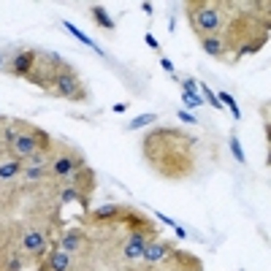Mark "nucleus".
<instances>
[{"label": "nucleus", "instance_id": "12", "mask_svg": "<svg viewBox=\"0 0 271 271\" xmlns=\"http://www.w3.org/2000/svg\"><path fill=\"white\" fill-rule=\"evenodd\" d=\"M122 214V206H117V203H106V206H98L92 209V220L95 223H112Z\"/></svg>", "mask_w": 271, "mask_h": 271}, {"label": "nucleus", "instance_id": "26", "mask_svg": "<svg viewBox=\"0 0 271 271\" xmlns=\"http://www.w3.org/2000/svg\"><path fill=\"white\" fill-rule=\"evenodd\" d=\"M157 220H160V223H163V225H168V228H177V223H174V220L171 217H166V214H160V211H157V214H155Z\"/></svg>", "mask_w": 271, "mask_h": 271}, {"label": "nucleus", "instance_id": "11", "mask_svg": "<svg viewBox=\"0 0 271 271\" xmlns=\"http://www.w3.org/2000/svg\"><path fill=\"white\" fill-rule=\"evenodd\" d=\"M201 41V46H203V52L211 55V57H217V60H225V55H228V49H225V43L214 38V35H209V38H198Z\"/></svg>", "mask_w": 271, "mask_h": 271}, {"label": "nucleus", "instance_id": "20", "mask_svg": "<svg viewBox=\"0 0 271 271\" xmlns=\"http://www.w3.org/2000/svg\"><path fill=\"white\" fill-rule=\"evenodd\" d=\"M217 100H220V103H223V106H228V109H231V114L236 117V120H241L239 103H236V100H233V95H228V92H217Z\"/></svg>", "mask_w": 271, "mask_h": 271}, {"label": "nucleus", "instance_id": "27", "mask_svg": "<svg viewBox=\"0 0 271 271\" xmlns=\"http://www.w3.org/2000/svg\"><path fill=\"white\" fill-rule=\"evenodd\" d=\"M177 117H179V120H185V122H198V120H195L193 114H190V112H185V109H182V112H179Z\"/></svg>", "mask_w": 271, "mask_h": 271}, {"label": "nucleus", "instance_id": "8", "mask_svg": "<svg viewBox=\"0 0 271 271\" xmlns=\"http://www.w3.org/2000/svg\"><path fill=\"white\" fill-rule=\"evenodd\" d=\"M146 241H155V236H149V233H128V241H125V247H122V255H125L128 260H141Z\"/></svg>", "mask_w": 271, "mask_h": 271}, {"label": "nucleus", "instance_id": "5", "mask_svg": "<svg viewBox=\"0 0 271 271\" xmlns=\"http://www.w3.org/2000/svg\"><path fill=\"white\" fill-rule=\"evenodd\" d=\"M49 250V236L46 231L41 228H30L22 236V252L27 255V258H35V260H43V255Z\"/></svg>", "mask_w": 271, "mask_h": 271}, {"label": "nucleus", "instance_id": "17", "mask_svg": "<svg viewBox=\"0 0 271 271\" xmlns=\"http://www.w3.org/2000/svg\"><path fill=\"white\" fill-rule=\"evenodd\" d=\"M155 120H157V114H149V112H146V114H138L136 120H130V122H128V130H138V128H146V125H152V122H155Z\"/></svg>", "mask_w": 271, "mask_h": 271}, {"label": "nucleus", "instance_id": "32", "mask_svg": "<svg viewBox=\"0 0 271 271\" xmlns=\"http://www.w3.org/2000/svg\"><path fill=\"white\" fill-rule=\"evenodd\" d=\"M6 68V60H3V55H0V71H3Z\"/></svg>", "mask_w": 271, "mask_h": 271}, {"label": "nucleus", "instance_id": "24", "mask_svg": "<svg viewBox=\"0 0 271 271\" xmlns=\"http://www.w3.org/2000/svg\"><path fill=\"white\" fill-rule=\"evenodd\" d=\"M182 90H187V92H198V82H195V79H185V82H182Z\"/></svg>", "mask_w": 271, "mask_h": 271}, {"label": "nucleus", "instance_id": "15", "mask_svg": "<svg viewBox=\"0 0 271 271\" xmlns=\"http://www.w3.org/2000/svg\"><path fill=\"white\" fill-rule=\"evenodd\" d=\"M49 177V166H43V168H27V166H22V182H43Z\"/></svg>", "mask_w": 271, "mask_h": 271}, {"label": "nucleus", "instance_id": "1", "mask_svg": "<svg viewBox=\"0 0 271 271\" xmlns=\"http://www.w3.org/2000/svg\"><path fill=\"white\" fill-rule=\"evenodd\" d=\"M187 19L198 38H223L225 33V11L223 3H209V0H198V3H187Z\"/></svg>", "mask_w": 271, "mask_h": 271}, {"label": "nucleus", "instance_id": "19", "mask_svg": "<svg viewBox=\"0 0 271 271\" xmlns=\"http://www.w3.org/2000/svg\"><path fill=\"white\" fill-rule=\"evenodd\" d=\"M65 30H68V33L73 35V38H76V41H82V43H87V46H90V49H95V52H100V49H98V46H95V43H92L90 38H87V35H84L82 30H79V27H76V25H73V22H65Z\"/></svg>", "mask_w": 271, "mask_h": 271}, {"label": "nucleus", "instance_id": "10", "mask_svg": "<svg viewBox=\"0 0 271 271\" xmlns=\"http://www.w3.org/2000/svg\"><path fill=\"white\" fill-rule=\"evenodd\" d=\"M82 241H84V233L79 231V228H71V231H65L63 233V239H60V250L63 252H76L79 247H82Z\"/></svg>", "mask_w": 271, "mask_h": 271}, {"label": "nucleus", "instance_id": "29", "mask_svg": "<svg viewBox=\"0 0 271 271\" xmlns=\"http://www.w3.org/2000/svg\"><path fill=\"white\" fill-rule=\"evenodd\" d=\"M141 9H144V14H149V17L155 14V9H152V3H141Z\"/></svg>", "mask_w": 271, "mask_h": 271}, {"label": "nucleus", "instance_id": "2", "mask_svg": "<svg viewBox=\"0 0 271 271\" xmlns=\"http://www.w3.org/2000/svg\"><path fill=\"white\" fill-rule=\"evenodd\" d=\"M52 92L57 98H65V100H87V90L79 79V73L71 68V65H63L55 76V87Z\"/></svg>", "mask_w": 271, "mask_h": 271}, {"label": "nucleus", "instance_id": "33", "mask_svg": "<svg viewBox=\"0 0 271 271\" xmlns=\"http://www.w3.org/2000/svg\"><path fill=\"white\" fill-rule=\"evenodd\" d=\"M177 271H201V268H177Z\"/></svg>", "mask_w": 271, "mask_h": 271}, {"label": "nucleus", "instance_id": "28", "mask_svg": "<svg viewBox=\"0 0 271 271\" xmlns=\"http://www.w3.org/2000/svg\"><path fill=\"white\" fill-rule=\"evenodd\" d=\"M160 68H163L166 73H174V63H171V60H166V57H163V60H160Z\"/></svg>", "mask_w": 271, "mask_h": 271}, {"label": "nucleus", "instance_id": "3", "mask_svg": "<svg viewBox=\"0 0 271 271\" xmlns=\"http://www.w3.org/2000/svg\"><path fill=\"white\" fill-rule=\"evenodd\" d=\"M79 168H87V160H84L82 152H76V149H65V152H57V155L49 157V177L52 179L65 182L73 171H79Z\"/></svg>", "mask_w": 271, "mask_h": 271}, {"label": "nucleus", "instance_id": "31", "mask_svg": "<svg viewBox=\"0 0 271 271\" xmlns=\"http://www.w3.org/2000/svg\"><path fill=\"white\" fill-rule=\"evenodd\" d=\"M125 109H128L125 103H117V106H114V112H117V114H125Z\"/></svg>", "mask_w": 271, "mask_h": 271}, {"label": "nucleus", "instance_id": "14", "mask_svg": "<svg viewBox=\"0 0 271 271\" xmlns=\"http://www.w3.org/2000/svg\"><path fill=\"white\" fill-rule=\"evenodd\" d=\"M90 14H92V19H95V25H98V27H103V30H114V19L109 17V11L103 9V6H92Z\"/></svg>", "mask_w": 271, "mask_h": 271}, {"label": "nucleus", "instance_id": "30", "mask_svg": "<svg viewBox=\"0 0 271 271\" xmlns=\"http://www.w3.org/2000/svg\"><path fill=\"white\" fill-rule=\"evenodd\" d=\"M174 233H177L179 239H187V231H185V228H179V225H177V228H174Z\"/></svg>", "mask_w": 271, "mask_h": 271}, {"label": "nucleus", "instance_id": "16", "mask_svg": "<svg viewBox=\"0 0 271 271\" xmlns=\"http://www.w3.org/2000/svg\"><path fill=\"white\" fill-rule=\"evenodd\" d=\"M49 157H52V155H46V152L38 149V152H33L27 160H22V163H25L27 168H43V166H49Z\"/></svg>", "mask_w": 271, "mask_h": 271}, {"label": "nucleus", "instance_id": "7", "mask_svg": "<svg viewBox=\"0 0 271 271\" xmlns=\"http://www.w3.org/2000/svg\"><path fill=\"white\" fill-rule=\"evenodd\" d=\"M35 57H38V52H33V49H25V52H17V55H14L9 63H6V68H3V71H9L11 76H19V79H25L27 73L33 71V65H35Z\"/></svg>", "mask_w": 271, "mask_h": 271}, {"label": "nucleus", "instance_id": "21", "mask_svg": "<svg viewBox=\"0 0 271 271\" xmlns=\"http://www.w3.org/2000/svg\"><path fill=\"white\" fill-rule=\"evenodd\" d=\"M73 201H79V190L71 187V185H65L60 190V203H73Z\"/></svg>", "mask_w": 271, "mask_h": 271}, {"label": "nucleus", "instance_id": "9", "mask_svg": "<svg viewBox=\"0 0 271 271\" xmlns=\"http://www.w3.org/2000/svg\"><path fill=\"white\" fill-rule=\"evenodd\" d=\"M168 255H171V244H166V241H146V247H144V255H141V260L144 263H160V260H166Z\"/></svg>", "mask_w": 271, "mask_h": 271}, {"label": "nucleus", "instance_id": "6", "mask_svg": "<svg viewBox=\"0 0 271 271\" xmlns=\"http://www.w3.org/2000/svg\"><path fill=\"white\" fill-rule=\"evenodd\" d=\"M117 220H122V225L128 228V233H149V236L157 239V228L152 220H146L141 211H122Z\"/></svg>", "mask_w": 271, "mask_h": 271}, {"label": "nucleus", "instance_id": "4", "mask_svg": "<svg viewBox=\"0 0 271 271\" xmlns=\"http://www.w3.org/2000/svg\"><path fill=\"white\" fill-rule=\"evenodd\" d=\"M9 149H11V157H17V160H27L33 152H38V138L33 133V125L22 128L19 133L14 136V141L9 144Z\"/></svg>", "mask_w": 271, "mask_h": 271}, {"label": "nucleus", "instance_id": "22", "mask_svg": "<svg viewBox=\"0 0 271 271\" xmlns=\"http://www.w3.org/2000/svg\"><path fill=\"white\" fill-rule=\"evenodd\" d=\"M231 152H233V157H236L239 163H247V157H244V149H241V144H239V138H236V136L231 138Z\"/></svg>", "mask_w": 271, "mask_h": 271}, {"label": "nucleus", "instance_id": "25", "mask_svg": "<svg viewBox=\"0 0 271 271\" xmlns=\"http://www.w3.org/2000/svg\"><path fill=\"white\" fill-rule=\"evenodd\" d=\"M144 41H146V46H152L155 52H160V43H157V38H155L152 33H146V35H144Z\"/></svg>", "mask_w": 271, "mask_h": 271}, {"label": "nucleus", "instance_id": "23", "mask_svg": "<svg viewBox=\"0 0 271 271\" xmlns=\"http://www.w3.org/2000/svg\"><path fill=\"white\" fill-rule=\"evenodd\" d=\"M6 271H22V258H19V255H14V258L9 260V266H6Z\"/></svg>", "mask_w": 271, "mask_h": 271}, {"label": "nucleus", "instance_id": "18", "mask_svg": "<svg viewBox=\"0 0 271 271\" xmlns=\"http://www.w3.org/2000/svg\"><path fill=\"white\" fill-rule=\"evenodd\" d=\"M182 103H185V112H187V109L203 106V98H201V92H187V90H182Z\"/></svg>", "mask_w": 271, "mask_h": 271}, {"label": "nucleus", "instance_id": "13", "mask_svg": "<svg viewBox=\"0 0 271 271\" xmlns=\"http://www.w3.org/2000/svg\"><path fill=\"white\" fill-rule=\"evenodd\" d=\"M22 160H17V157H9V160H3L0 163V179H17L19 174H22Z\"/></svg>", "mask_w": 271, "mask_h": 271}]
</instances>
